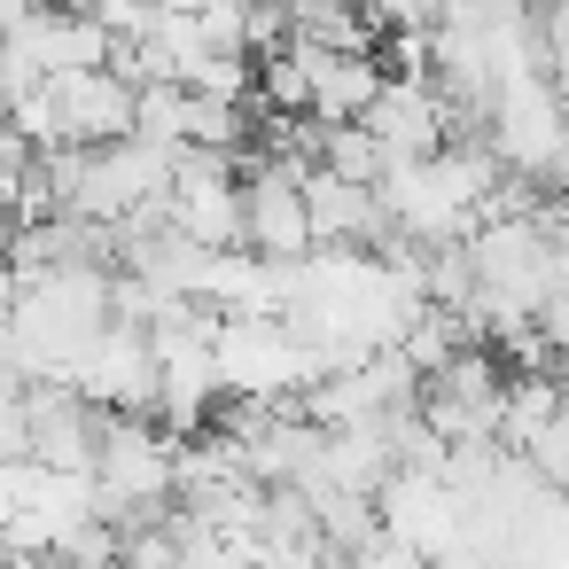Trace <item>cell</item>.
<instances>
[{
  "mask_svg": "<svg viewBox=\"0 0 569 569\" xmlns=\"http://www.w3.org/2000/svg\"><path fill=\"white\" fill-rule=\"evenodd\" d=\"M79 390H87L102 413L157 421V406H164V351H157L141 328H102L94 351L79 359Z\"/></svg>",
  "mask_w": 569,
  "mask_h": 569,
  "instance_id": "cell-1",
  "label": "cell"
},
{
  "mask_svg": "<svg viewBox=\"0 0 569 569\" xmlns=\"http://www.w3.org/2000/svg\"><path fill=\"white\" fill-rule=\"evenodd\" d=\"M48 102H56L71 149H118L141 133V87H126L118 71H63V79H48Z\"/></svg>",
  "mask_w": 569,
  "mask_h": 569,
  "instance_id": "cell-2",
  "label": "cell"
},
{
  "mask_svg": "<svg viewBox=\"0 0 569 569\" xmlns=\"http://www.w3.org/2000/svg\"><path fill=\"white\" fill-rule=\"evenodd\" d=\"M312 172H336V180L382 196L390 172H398V157L375 141V126H320V133H312Z\"/></svg>",
  "mask_w": 569,
  "mask_h": 569,
  "instance_id": "cell-3",
  "label": "cell"
},
{
  "mask_svg": "<svg viewBox=\"0 0 569 569\" xmlns=\"http://www.w3.org/2000/svg\"><path fill=\"white\" fill-rule=\"evenodd\" d=\"M351 569H437V561H429V553H421L413 538H398V530L382 522V538H375V546H367V553H359Z\"/></svg>",
  "mask_w": 569,
  "mask_h": 569,
  "instance_id": "cell-4",
  "label": "cell"
},
{
  "mask_svg": "<svg viewBox=\"0 0 569 569\" xmlns=\"http://www.w3.org/2000/svg\"><path fill=\"white\" fill-rule=\"evenodd\" d=\"M56 9H71V17H102L110 0H56Z\"/></svg>",
  "mask_w": 569,
  "mask_h": 569,
  "instance_id": "cell-5",
  "label": "cell"
}]
</instances>
